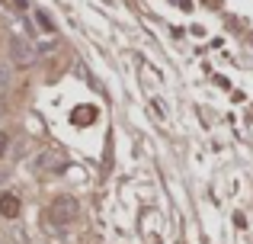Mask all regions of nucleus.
Segmentation results:
<instances>
[{
	"instance_id": "nucleus-1",
	"label": "nucleus",
	"mask_w": 253,
	"mask_h": 244,
	"mask_svg": "<svg viewBox=\"0 0 253 244\" xmlns=\"http://www.w3.org/2000/svg\"><path fill=\"white\" fill-rule=\"evenodd\" d=\"M77 212H81V202H77L74 196H58V199L48 206L45 219H48V225L61 228V225H71V222L77 219Z\"/></svg>"
},
{
	"instance_id": "nucleus-4",
	"label": "nucleus",
	"mask_w": 253,
	"mask_h": 244,
	"mask_svg": "<svg viewBox=\"0 0 253 244\" xmlns=\"http://www.w3.org/2000/svg\"><path fill=\"white\" fill-rule=\"evenodd\" d=\"M0 212H3L6 219H13V215L19 212V199L13 193H3V196H0Z\"/></svg>"
},
{
	"instance_id": "nucleus-6",
	"label": "nucleus",
	"mask_w": 253,
	"mask_h": 244,
	"mask_svg": "<svg viewBox=\"0 0 253 244\" xmlns=\"http://www.w3.org/2000/svg\"><path fill=\"white\" fill-rule=\"evenodd\" d=\"M36 19H39V26H42V29H48V32H51V19L45 16V13H36Z\"/></svg>"
},
{
	"instance_id": "nucleus-5",
	"label": "nucleus",
	"mask_w": 253,
	"mask_h": 244,
	"mask_svg": "<svg viewBox=\"0 0 253 244\" xmlns=\"http://www.w3.org/2000/svg\"><path fill=\"white\" fill-rule=\"evenodd\" d=\"M13 84V64L10 61H0V90H6Z\"/></svg>"
},
{
	"instance_id": "nucleus-3",
	"label": "nucleus",
	"mask_w": 253,
	"mask_h": 244,
	"mask_svg": "<svg viewBox=\"0 0 253 244\" xmlns=\"http://www.w3.org/2000/svg\"><path fill=\"white\" fill-rule=\"evenodd\" d=\"M36 167H45V170H61L64 167V157L58 154V151H48V154H42L36 161Z\"/></svg>"
},
{
	"instance_id": "nucleus-2",
	"label": "nucleus",
	"mask_w": 253,
	"mask_h": 244,
	"mask_svg": "<svg viewBox=\"0 0 253 244\" xmlns=\"http://www.w3.org/2000/svg\"><path fill=\"white\" fill-rule=\"evenodd\" d=\"M10 58H13V64L26 68V64H32V61H36V49H32V45L26 42V39L10 36Z\"/></svg>"
},
{
	"instance_id": "nucleus-7",
	"label": "nucleus",
	"mask_w": 253,
	"mask_h": 244,
	"mask_svg": "<svg viewBox=\"0 0 253 244\" xmlns=\"http://www.w3.org/2000/svg\"><path fill=\"white\" fill-rule=\"evenodd\" d=\"M151 106H154V113H157V116H161V119H164V116H167V109H164V106H161V100H151Z\"/></svg>"
}]
</instances>
